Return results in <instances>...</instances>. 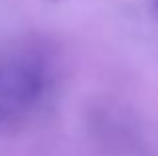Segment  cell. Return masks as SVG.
Here are the masks:
<instances>
[{
    "label": "cell",
    "mask_w": 158,
    "mask_h": 156,
    "mask_svg": "<svg viewBox=\"0 0 158 156\" xmlns=\"http://www.w3.org/2000/svg\"><path fill=\"white\" fill-rule=\"evenodd\" d=\"M150 2H152V6H154V10L158 12V0H150Z\"/></svg>",
    "instance_id": "1"
}]
</instances>
